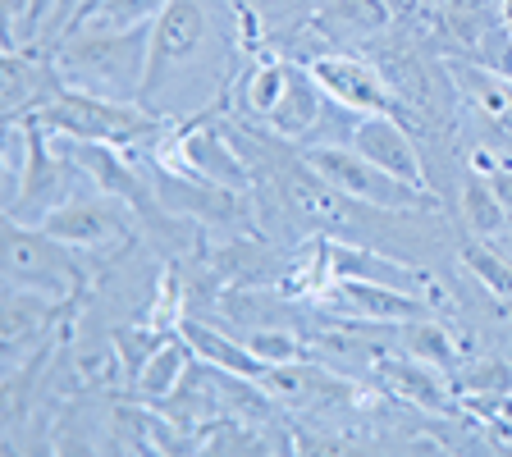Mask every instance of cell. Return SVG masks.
Masks as SVG:
<instances>
[{
  "mask_svg": "<svg viewBox=\"0 0 512 457\" xmlns=\"http://www.w3.org/2000/svg\"><path fill=\"white\" fill-rule=\"evenodd\" d=\"M215 60H220V23H215L211 0H170L151 32L142 106L151 110V101L192 106L202 92H215L224 83V69Z\"/></svg>",
  "mask_w": 512,
  "mask_h": 457,
  "instance_id": "1",
  "label": "cell"
},
{
  "mask_svg": "<svg viewBox=\"0 0 512 457\" xmlns=\"http://www.w3.org/2000/svg\"><path fill=\"white\" fill-rule=\"evenodd\" d=\"M151 32H156V23L128 32L83 28L55 46V64L64 69L69 87L115 96V101H142L147 64H151Z\"/></svg>",
  "mask_w": 512,
  "mask_h": 457,
  "instance_id": "2",
  "label": "cell"
},
{
  "mask_svg": "<svg viewBox=\"0 0 512 457\" xmlns=\"http://www.w3.org/2000/svg\"><path fill=\"white\" fill-rule=\"evenodd\" d=\"M302 160L348 202L375 206V211H435L439 206V197L430 188H416V183L384 174L357 147H343V142H307Z\"/></svg>",
  "mask_w": 512,
  "mask_h": 457,
  "instance_id": "3",
  "label": "cell"
},
{
  "mask_svg": "<svg viewBox=\"0 0 512 457\" xmlns=\"http://www.w3.org/2000/svg\"><path fill=\"white\" fill-rule=\"evenodd\" d=\"M32 119L51 128L55 138L110 142V147H128V142L151 138L160 128V119L142 101H115V96H96L83 87H64L51 106H42Z\"/></svg>",
  "mask_w": 512,
  "mask_h": 457,
  "instance_id": "4",
  "label": "cell"
},
{
  "mask_svg": "<svg viewBox=\"0 0 512 457\" xmlns=\"http://www.w3.org/2000/svg\"><path fill=\"white\" fill-rule=\"evenodd\" d=\"M83 266L69 243L46 234L42 224H23L5 215V288L42 293L55 302H74L83 288Z\"/></svg>",
  "mask_w": 512,
  "mask_h": 457,
  "instance_id": "5",
  "label": "cell"
},
{
  "mask_svg": "<svg viewBox=\"0 0 512 457\" xmlns=\"http://www.w3.org/2000/svg\"><path fill=\"white\" fill-rule=\"evenodd\" d=\"M444 69L458 106L480 133L476 156H512V78L485 60H444Z\"/></svg>",
  "mask_w": 512,
  "mask_h": 457,
  "instance_id": "6",
  "label": "cell"
},
{
  "mask_svg": "<svg viewBox=\"0 0 512 457\" xmlns=\"http://www.w3.org/2000/svg\"><path fill=\"white\" fill-rule=\"evenodd\" d=\"M307 69L325 87V96L352 115H398V106H403L380 64L348 51V46H320L307 60Z\"/></svg>",
  "mask_w": 512,
  "mask_h": 457,
  "instance_id": "7",
  "label": "cell"
},
{
  "mask_svg": "<svg viewBox=\"0 0 512 457\" xmlns=\"http://www.w3.org/2000/svg\"><path fill=\"white\" fill-rule=\"evenodd\" d=\"M64 87H69V78L55 64V51L5 46V60H0V96H5L0 110H5V119H32L42 106H51Z\"/></svg>",
  "mask_w": 512,
  "mask_h": 457,
  "instance_id": "8",
  "label": "cell"
},
{
  "mask_svg": "<svg viewBox=\"0 0 512 457\" xmlns=\"http://www.w3.org/2000/svg\"><path fill=\"white\" fill-rule=\"evenodd\" d=\"M42 229L69 247H87V252H106V247L128 243L124 202L110 197V192H101V188H96L92 197H78L74 192L69 202H60L51 215H46Z\"/></svg>",
  "mask_w": 512,
  "mask_h": 457,
  "instance_id": "9",
  "label": "cell"
},
{
  "mask_svg": "<svg viewBox=\"0 0 512 457\" xmlns=\"http://www.w3.org/2000/svg\"><path fill=\"white\" fill-rule=\"evenodd\" d=\"M348 147H357L371 165H380L384 174H394L403 183L426 188V165H421V151H416L407 124H398V115H357L348 133Z\"/></svg>",
  "mask_w": 512,
  "mask_h": 457,
  "instance_id": "10",
  "label": "cell"
},
{
  "mask_svg": "<svg viewBox=\"0 0 512 457\" xmlns=\"http://www.w3.org/2000/svg\"><path fill=\"white\" fill-rule=\"evenodd\" d=\"M330 302L352 320H371V325H407L416 316H430L426 298L412 288L375 284V279H334Z\"/></svg>",
  "mask_w": 512,
  "mask_h": 457,
  "instance_id": "11",
  "label": "cell"
},
{
  "mask_svg": "<svg viewBox=\"0 0 512 457\" xmlns=\"http://www.w3.org/2000/svg\"><path fill=\"white\" fill-rule=\"evenodd\" d=\"M325 106H330V96H325V87L316 83V74H311V69H298V64H288L284 92H279L275 110H270L261 124H266L275 138L307 142L320 128V119H325Z\"/></svg>",
  "mask_w": 512,
  "mask_h": 457,
  "instance_id": "12",
  "label": "cell"
},
{
  "mask_svg": "<svg viewBox=\"0 0 512 457\" xmlns=\"http://www.w3.org/2000/svg\"><path fill=\"white\" fill-rule=\"evenodd\" d=\"M375 380H380L384 394L403 398V403L421 407V412H448L453 375L421 362V357H412V352H407V357H380V362H375Z\"/></svg>",
  "mask_w": 512,
  "mask_h": 457,
  "instance_id": "13",
  "label": "cell"
},
{
  "mask_svg": "<svg viewBox=\"0 0 512 457\" xmlns=\"http://www.w3.org/2000/svg\"><path fill=\"white\" fill-rule=\"evenodd\" d=\"M389 23H394V5L389 0H320L311 32L334 46H352V42L380 37Z\"/></svg>",
  "mask_w": 512,
  "mask_h": 457,
  "instance_id": "14",
  "label": "cell"
},
{
  "mask_svg": "<svg viewBox=\"0 0 512 457\" xmlns=\"http://www.w3.org/2000/svg\"><path fill=\"white\" fill-rule=\"evenodd\" d=\"M179 334L192 343V352H197V362H206L211 371L247 375V380H266L270 366L261 362V357H256V352L247 348L243 339H224L220 330L202 325V320H188V316H179Z\"/></svg>",
  "mask_w": 512,
  "mask_h": 457,
  "instance_id": "15",
  "label": "cell"
},
{
  "mask_svg": "<svg viewBox=\"0 0 512 457\" xmlns=\"http://www.w3.org/2000/svg\"><path fill=\"white\" fill-rule=\"evenodd\" d=\"M192 362H197V352H192V343L183 339V334H170V339L156 348V357H151L147 366H142V375L133 380V389H138L142 403L160 407L165 398H174V389L183 384V375L192 371Z\"/></svg>",
  "mask_w": 512,
  "mask_h": 457,
  "instance_id": "16",
  "label": "cell"
},
{
  "mask_svg": "<svg viewBox=\"0 0 512 457\" xmlns=\"http://www.w3.org/2000/svg\"><path fill=\"white\" fill-rule=\"evenodd\" d=\"M165 5H170V0H83L74 23L64 28V37H74V32H83V28H101V32L151 28V23L165 14Z\"/></svg>",
  "mask_w": 512,
  "mask_h": 457,
  "instance_id": "17",
  "label": "cell"
},
{
  "mask_svg": "<svg viewBox=\"0 0 512 457\" xmlns=\"http://www.w3.org/2000/svg\"><path fill=\"white\" fill-rule=\"evenodd\" d=\"M458 211H462V224H467V234H471V238H490V243H499V238L512 229L508 206L499 202V192L490 188V179H485L480 170L462 179Z\"/></svg>",
  "mask_w": 512,
  "mask_h": 457,
  "instance_id": "18",
  "label": "cell"
},
{
  "mask_svg": "<svg viewBox=\"0 0 512 457\" xmlns=\"http://www.w3.org/2000/svg\"><path fill=\"white\" fill-rule=\"evenodd\" d=\"M403 348L412 352V357H421V362L439 366V371L458 375V343H453V334L439 325V320L430 316H416L403 325Z\"/></svg>",
  "mask_w": 512,
  "mask_h": 457,
  "instance_id": "19",
  "label": "cell"
},
{
  "mask_svg": "<svg viewBox=\"0 0 512 457\" xmlns=\"http://www.w3.org/2000/svg\"><path fill=\"white\" fill-rule=\"evenodd\" d=\"M462 266L480 279V288L499 302H512V256L503 247H490V238H471L462 247Z\"/></svg>",
  "mask_w": 512,
  "mask_h": 457,
  "instance_id": "20",
  "label": "cell"
},
{
  "mask_svg": "<svg viewBox=\"0 0 512 457\" xmlns=\"http://www.w3.org/2000/svg\"><path fill=\"white\" fill-rule=\"evenodd\" d=\"M170 339L165 334V325H156V320H147V325H119L115 330V357H119V366H124L133 380L142 375V366L156 357V348Z\"/></svg>",
  "mask_w": 512,
  "mask_h": 457,
  "instance_id": "21",
  "label": "cell"
},
{
  "mask_svg": "<svg viewBox=\"0 0 512 457\" xmlns=\"http://www.w3.org/2000/svg\"><path fill=\"white\" fill-rule=\"evenodd\" d=\"M247 10L261 19L266 32H288V28H307L316 19L320 0H247Z\"/></svg>",
  "mask_w": 512,
  "mask_h": 457,
  "instance_id": "22",
  "label": "cell"
},
{
  "mask_svg": "<svg viewBox=\"0 0 512 457\" xmlns=\"http://www.w3.org/2000/svg\"><path fill=\"white\" fill-rule=\"evenodd\" d=\"M243 343L266 366H284V362H302V357H307V348L298 343V334L293 330H256V334H247Z\"/></svg>",
  "mask_w": 512,
  "mask_h": 457,
  "instance_id": "23",
  "label": "cell"
},
{
  "mask_svg": "<svg viewBox=\"0 0 512 457\" xmlns=\"http://www.w3.org/2000/svg\"><path fill=\"white\" fill-rule=\"evenodd\" d=\"M485 179H490V188L499 192V202L508 206V215H512V165H494V170H480Z\"/></svg>",
  "mask_w": 512,
  "mask_h": 457,
  "instance_id": "24",
  "label": "cell"
},
{
  "mask_svg": "<svg viewBox=\"0 0 512 457\" xmlns=\"http://www.w3.org/2000/svg\"><path fill=\"white\" fill-rule=\"evenodd\" d=\"M499 247H503V252H508V256H512V229H508V234H503V238H499Z\"/></svg>",
  "mask_w": 512,
  "mask_h": 457,
  "instance_id": "25",
  "label": "cell"
},
{
  "mask_svg": "<svg viewBox=\"0 0 512 457\" xmlns=\"http://www.w3.org/2000/svg\"><path fill=\"white\" fill-rule=\"evenodd\" d=\"M389 5H394V10H407V5H412V0H389Z\"/></svg>",
  "mask_w": 512,
  "mask_h": 457,
  "instance_id": "26",
  "label": "cell"
}]
</instances>
